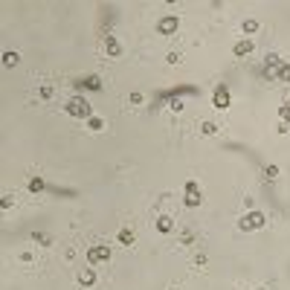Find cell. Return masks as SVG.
Wrapping results in <instances>:
<instances>
[{
  "mask_svg": "<svg viewBox=\"0 0 290 290\" xmlns=\"http://www.w3.org/2000/svg\"><path fill=\"white\" fill-rule=\"evenodd\" d=\"M264 76L270 79V82H282V85H290V64L288 61H282L279 55H267V67H264Z\"/></svg>",
  "mask_w": 290,
  "mask_h": 290,
  "instance_id": "6da1fadb",
  "label": "cell"
},
{
  "mask_svg": "<svg viewBox=\"0 0 290 290\" xmlns=\"http://www.w3.org/2000/svg\"><path fill=\"white\" fill-rule=\"evenodd\" d=\"M64 110H67V116H73V119H90L93 116V104L87 102L85 96H73L67 104H64Z\"/></svg>",
  "mask_w": 290,
  "mask_h": 290,
  "instance_id": "7a4b0ae2",
  "label": "cell"
},
{
  "mask_svg": "<svg viewBox=\"0 0 290 290\" xmlns=\"http://www.w3.org/2000/svg\"><path fill=\"white\" fill-rule=\"evenodd\" d=\"M264 223H267V215H264V212H256V209H250V212L238 221V229L241 232H256V229H261Z\"/></svg>",
  "mask_w": 290,
  "mask_h": 290,
  "instance_id": "3957f363",
  "label": "cell"
},
{
  "mask_svg": "<svg viewBox=\"0 0 290 290\" xmlns=\"http://www.w3.org/2000/svg\"><path fill=\"white\" fill-rule=\"evenodd\" d=\"M200 203H203V192H200V186H197L194 180H189L186 186H183V206L197 209Z\"/></svg>",
  "mask_w": 290,
  "mask_h": 290,
  "instance_id": "277c9868",
  "label": "cell"
},
{
  "mask_svg": "<svg viewBox=\"0 0 290 290\" xmlns=\"http://www.w3.org/2000/svg\"><path fill=\"white\" fill-rule=\"evenodd\" d=\"M102 261H110V247H107V244H96V247L87 250V264H90V267H96V264H102Z\"/></svg>",
  "mask_w": 290,
  "mask_h": 290,
  "instance_id": "5b68a950",
  "label": "cell"
},
{
  "mask_svg": "<svg viewBox=\"0 0 290 290\" xmlns=\"http://www.w3.org/2000/svg\"><path fill=\"white\" fill-rule=\"evenodd\" d=\"M229 104H232V96H229L226 85H218L215 93H212V107H215V110H226Z\"/></svg>",
  "mask_w": 290,
  "mask_h": 290,
  "instance_id": "8992f818",
  "label": "cell"
},
{
  "mask_svg": "<svg viewBox=\"0 0 290 290\" xmlns=\"http://www.w3.org/2000/svg\"><path fill=\"white\" fill-rule=\"evenodd\" d=\"M177 29H180V17L177 15H166L157 20V32L160 35H174Z\"/></svg>",
  "mask_w": 290,
  "mask_h": 290,
  "instance_id": "52a82bcc",
  "label": "cell"
},
{
  "mask_svg": "<svg viewBox=\"0 0 290 290\" xmlns=\"http://www.w3.org/2000/svg\"><path fill=\"white\" fill-rule=\"evenodd\" d=\"M253 50H256L253 38H241V41H235V47H232V55L235 58H244V55H253Z\"/></svg>",
  "mask_w": 290,
  "mask_h": 290,
  "instance_id": "ba28073f",
  "label": "cell"
},
{
  "mask_svg": "<svg viewBox=\"0 0 290 290\" xmlns=\"http://www.w3.org/2000/svg\"><path fill=\"white\" fill-rule=\"evenodd\" d=\"M76 279H79L82 288H93V282H96V270H93V267H82Z\"/></svg>",
  "mask_w": 290,
  "mask_h": 290,
  "instance_id": "9c48e42d",
  "label": "cell"
},
{
  "mask_svg": "<svg viewBox=\"0 0 290 290\" xmlns=\"http://www.w3.org/2000/svg\"><path fill=\"white\" fill-rule=\"evenodd\" d=\"M104 50H107L110 58H119L122 55V44L116 41V35H107V38H104Z\"/></svg>",
  "mask_w": 290,
  "mask_h": 290,
  "instance_id": "30bf717a",
  "label": "cell"
},
{
  "mask_svg": "<svg viewBox=\"0 0 290 290\" xmlns=\"http://www.w3.org/2000/svg\"><path fill=\"white\" fill-rule=\"evenodd\" d=\"M157 232H163V235L174 232V221H171L169 215H157Z\"/></svg>",
  "mask_w": 290,
  "mask_h": 290,
  "instance_id": "8fae6325",
  "label": "cell"
},
{
  "mask_svg": "<svg viewBox=\"0 0 290 290\" xmlns=\"http://www.w3.org/2000/svg\"><path fill=\"white\" fill-rule=\"evenodd\" d=\"M76 85L85 87V90H102V79L99 76H87V79H79Z\"/></svg>",
  "mask_w": 290,
  "mask_h": 290,
  "instance_id": "7c38bea8",
  "label": "cell"
},
{
  "mask_svg": "<svg viewBox=\"0 0 290 290\" xmlns=\"http://www.w3.org/2000/svg\"><path fill=\"white\" fill-rule=\"evenodd\" d=\"M26 186H29V192H32V194H41V192L47 189V183H44V177H41V174H32Z\"/></svg>",
  "mask_w": 290,
  "mask_h": 290,
  "instance_id": "4fadbf2b",
  "label": "cell"
},
{
  "mask_svg": "<svg viewBox=\"0 0 290 290\" xmlns=\"http://www.w3.org/2000/svg\"><path fill=\"white\" fill-rule=\"evenodd\" d=\"M17 61H20V52H15V50L3 52V67H17Z\"/></svg>",
  "mask_w": 290,
  "mask_h": 290,
  "instance_id": "5bb4252c",
  "label": "cell"
},
{
  "mask_svg": "<svg viewBox=\"0 0 290 290\" xmlns=\"http://www.w3.org/2000/svg\"><path fill=\"white\" fill-rule=\"evenodd\" d=\"M241 29H244V35H253V32H258V20H256V17H247V20L241 23Z\"/></svg>",
  "mask_w": 290,
  "mask_h": 290,
  "instance_id": "9a60e30c",
  "label": "cell"
},
{
  "mask_svg": "<svg viewBox=\"0 0 290 290\" xmlns=\"http://www.w3.org/2000/svg\"><path fill=\"white\" fill-rule=\"evenodd\" d=\"M87 128H90V131H104V119L102 116H90V119H87Z\"/></svg>",
  "mask_w": 290,
  "mask_h": 290,
  "instance_id": "2e32d148",
  "label": "cell"
},
{
  "mask_svg": "<svg viewBox=\"0 0 290 290\" xmlns=\"http://www.w3.org/2000/svg\"><path fill=\"white\" fill-rule=\"evenodd\" d=\"M279 119H282V122H285V125L290 128V102H285L282 107H279Z\"/></svg>",
  "mask_w": 290,
  "mask_h": 290,
  "instance_id": "e0dca14e",
  "label": "cell"
},
{
  "mask_svg": "<svg viewBox=\"0 0 290 290\" xmlns=\"http://www.w3.org/2000/svg\"><path fill=\"white\" fill-rule=\"evenodd\" d=\"M119 244L131 247V244H134V232H131V229H119Z\"/></svg>",
  "mask_w": 290,
  "mask_h": 290,
  "instance_id": "ac0fdd59",
  "label": "cell"
},
{
  "mask_svg": "<svg viewBox=\"0 0 290 290\" xmlns=\"http://www.w3.org/2000/svg\"><path fill=\"white\" fill-rule=\"evenodd\" d=\"M169 107L174 110V113H180V110H183V102H180L177 96H169Z\"/></svg>",
  "mask_w": 290,
  "mask_h": 290,
  "instance_id": "d6986e66",
  "label": "cell"
},
{
  "mask_svg": "<svg viewBox=\"0 0 290 290\" xmlns=\"http://www.w3.org/2000/svg\"><path fill=\"white\" fill-rule=\"evenodd\" d=\"M264 177L267 180H276L279 177V166H264Z\"/></svg>",
  "mask_w": 290,
  "mask_h": 290,
  "instance_id": "ffe728a7",
  "label": "cell"
},
{
  "mask_svg": "<svg viewBox=\"0 0 290 290\" xmlns=\"http://www.w3.org/2000/svg\"><path fill=\"white\" fill-rule=\"evenodd\" d=\"M203 134H206V137L218 134V125H215V122H203Z\"/></svg>",
  "mask_w": 290,
  "mask_h": 290,
  "instance_id": "44dd1931",
  "label": "cell"
},
{
  "mask_svg": "<svg viewBox=\"0 0 290 290\" xmlns=\"http://www.w3.org/2000/svg\"><path fill=\"white\" fill-rule=\"evenodd\" d=\"M32 241H41L44 247H50L52 241H50V235H41V232H32Z\"/></svg>",
  "mask_w": 290,
  "mask_h": 290,
  "instance_id": "7402d4cb",
  "label": "cell"
},
{
  "mask_svg": "<svg viewBox=\"0 0 290 290\" xmlns=\"http://www.w3.org/2000/svg\"><path fill=\"white\" fill-rule=\"evenodd\" d=\"M12 203H15V197H12V194H3L0 206H3V209H12Z\"/></svg>",
  "mask_w": 290,
  "mask_h": 290,
  "instance_id": "603a6c76",
  "label": "cell"
},
{
  "mask_svg": "<svg viewBox=\"0 0 290 290\" xmlns=\"http://www.w3.org/2000/svg\"><path fill=\"white\" fill-rule=\"evenodd\" d=\"M52 93H55V90H52L50 85H44V87H41V99H52Z\"/></svg>",
  "mask_w": 290,
  "mask_h": 290,
  "instance_id": "cb8c5ba5",
  "label": "cell"
},
{
  "mask_svg": "<svg viewBox=\"0 0 290 290\" xmlns=\"http://www.w3.org/2000/svg\"><path fill=\"white\" fill-rule=\"evenodd\" d=\"M166 61H169V64H177V61H180V55H177V52H169V55H166Z\"/></svg>",
  "mask_w": 290,
  "mask_h": 290,
  "instance_id": "d4e9b609",
  "label": "cell"
},
{
  "mask_svg": "<svg viewBox=\"0 0 290 290\" xmlns=\"http://www.w3.org/2000/svg\"><path fill=\"white\" fill-rule=\"evenodd\" d=\"M131 104H142V93H131Z\"/></svg>",
  "mask_w": 290,
  "mask_h": 290,
  "instance_id": "484cf974",
  "label": "cell"
}]
</instances>
